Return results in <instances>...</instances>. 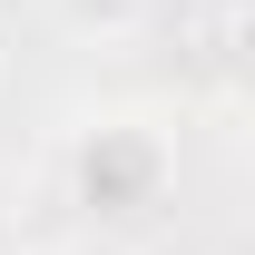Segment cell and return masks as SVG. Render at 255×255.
<instances>
[{"label": "cell", "instance_id": "6da1fadb", "mask_svg": "<svg viewBox=\"0 0 255 255\" xmlns=\"http://www.w3.org/2000/svg\"><path fill=\"white\" fill-rule=\"evenodd\" d=\"M167 177H177V157H167L157 128H137V118L89 128V137H79V157H69V187H79L89 216H147V206L167 196Z\"/></svg>", "mask_w": 255, "mask_h": 255}]
</instances>
